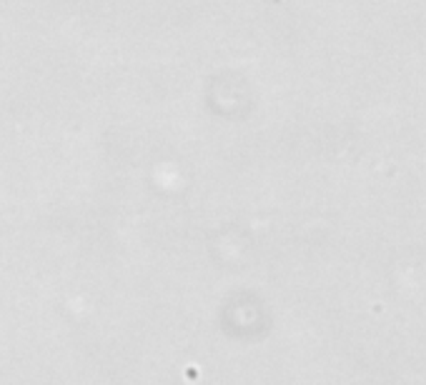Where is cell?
I'll use <instances>...</instances> for the list:
<instances>
[]
</instances>
